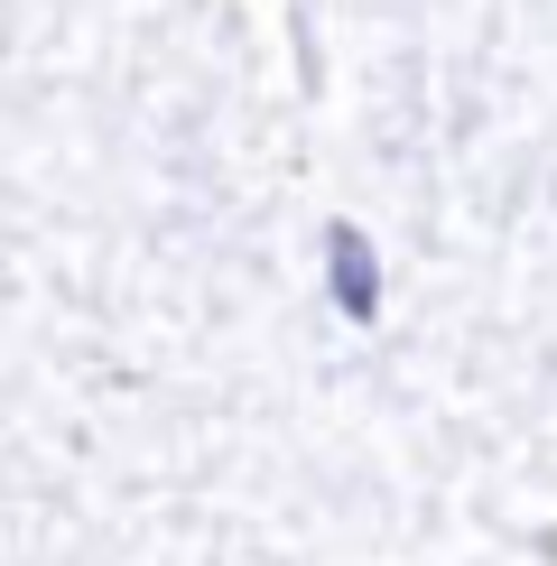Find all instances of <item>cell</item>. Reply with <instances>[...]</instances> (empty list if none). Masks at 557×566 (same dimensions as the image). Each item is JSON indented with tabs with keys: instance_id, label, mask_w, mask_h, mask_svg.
Masks as SVG:
<instances>
[]
</instances>
